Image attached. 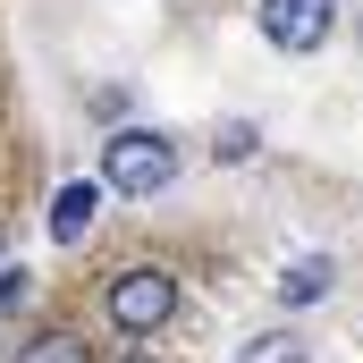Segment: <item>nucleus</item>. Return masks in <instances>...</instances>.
I'll return each instance as SVG.
<instances>
[{
	"mask_svg": "<svg viewBox=\"0 0 363 363\" xmlns=\"http://www.w3.org/2000/svg\"><path fill=\"white\" fill-rule=\"evenodd\" d=\"M355 43H363V26H355Z\"/></svg>",
	"mask_w": 363,
	"mask_h": 363,
	"instance_id": "13",
	"label": "nucleus"
},
{
	"mask_svg": "<svg viewBox=\"0 0 363 363\" xmlns=\"http://www.w3.org/2000/svg\"><path fill=\"white\" fill-rule=\"evenodd\" d=\"M26 296H34V279L17 271V262H0V321H9V313H17Z\"/></svg>",
	"mask_w": 363,
	"mask_h": 363,
	"instance_id": "9",
	"label": "nucleus"
},
{
	"mask_svg": "<svg viewBox=\"0 0 363 363\" xmlns=\"http://www.w3.org/2000/svg\"><path fill=\"white\" fill-rule=\"evenodd\" d=\"M178 304H186V287H178V271H161V262H127V271H110V287H101V313H110L118 338L169 330Z\"/></svg>",
	"mask_w": 363,
	"mask_h": 363,
	"instance_id": "2",
	"label": "nucleus"
},
{
	"mask_svg": "<svg viewBox=\"0 0 363 363\" xmlns=\"http://www.w3.org/2000/svg\"><path fill=\"white\" fill-rule=\"evenodd\" d=\"M85 110H93V118H110V127H127V93H118V85H93Z\"/></svg>",
	"mask_w": 363,
	"mask_h": 363,
	"instance_id": "10",
	"label": "nucleus"
},
{
	"mask_svg": "<svg viewBox=\"0 0 363 363\" xmlns=\"http://www.w3.org/2000/svg\"><path fill=\"white\" fill-rule=\"evenodd\" d=\"M254 152H262V127H254V118H220V127H211V161H228V169H245Z\"/></svg>",
	"mask_w": 363,
	"mask_h": 363,
	"instance_id": "7",
	"label": "nucleus"
},
{
	"mask_svg": "<svg viewBox=\"0 0 363 363\" xmlns=\"http://www.w3.org/2000/svg\"><path fill=\"white\" fill-rule=\"evenodd\" d=\"M178 169H186V161H178V135H161V127H110L93 186H101V194H127V203H152V194L178 186Z\"/></svg>",
	"mask_w": 363,
	"mask_h": 363,
	"instance_id": "1",
	"label": "nucleus"
},
{
	"mask_svg": "<svg viewBox=\"0 0 363 363\" xmlns=\"http://www.w3.org/2000/svg\"><path fill=\"white\" fill-rule=\"evenodd\" d=\"M254 26H262V43H271V51L313 60V51L338 34V0H254Z\"/></svg>",
	"mask_w": 363,
	"mask_h": 363,
	"instance_id": "3",
	"label": "nucleus"
},
{
	"mask_svg": "<svg viewBox=\"0 0 363 363\" xmlns=\"http://www.w3.org/2000/svg\"><path fill=\"white\" fill-rule=\"evenodd\" d=\"M237 363H313V347H304L296 330H254V338L237 347Z\"/></svg>",
	"mask_w": 363,
	"mask_h": 363,
	"instance_id": "8",
	"label": "nucleus"
},
{
	"mask_svg": "<svg viewBox=\"0 0 363 363\" xmlns=\"http://www.w3.org/2000/svg\"><path fill=\"white\" fill-rule=\"evenodd\" d=\"M330 287H338V254H304V262H287V279H279V304L304 313V304H321Z\"/></svg>",
	"mask_w": 363,
	"mask_h": 363,
	"instance_id": "5",
	"label": "nucleus"
},
{
	"mask_svg": "<svg viewBox=\"0 0 363 363\" xmlns=\"http://www.w3.org/2000/svg\"><path fill=\"white\" fill-rule=\"evenodd\" d=\"M127 363H161V355H144V347H135V355H127Z\"/></svg>",
	"mask_w": 363,
	"mask_h": 363,
	"instance_id": "11",
	"label": "nucleus"
},
{
	"mask_svg": "<svg viewBox=\"0 0 363 363\" xmlns=\"http://www.w3.org/2000/svg\"><path fill=\"white\" fill-rule=\"evenodd\" d=\"M93 211H101V186H93V178H68L60 194H51V211H43L51 245H85V237H93Z\"/></svg>",
	"mask_w": 363,
	"mask_h": 363,
	"instance_id": "4",
	"label": "nucleus"
},
{
	"mask_svg": "<svg viewBox=\"0 0 363 363\" xmlns=\"http://www.w3.org/2000/svg\"><path fill=\"white\" fill-rule=\"evenodd\" d=\"M17 363H93V338L60 321V330H34V338L17 347Z\"/></svg>",
	"mask_w": 363,
	"mask_h": 363,
	"instance_id": "6",
	"label": "nucleus"
},
{
	"mask_svg": "<svg viewBox=\"0 0 363 363\" xmlns=\"http://www.w3.org/2000/svg\"><path fill=\"white\" fill-rule=\"evenodd\" d=\"M0 262H9V228H0Z\"/></svg>",
	"mask_w": 363,
	"mask_h": 363,
	"instance_id": "12",
	"label": "nucleus"
}]
</instances>
